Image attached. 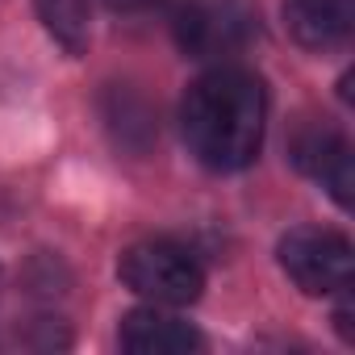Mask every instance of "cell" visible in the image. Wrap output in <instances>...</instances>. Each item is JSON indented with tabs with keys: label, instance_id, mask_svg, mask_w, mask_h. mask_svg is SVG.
Listing matches in <instances>:
<instances>
[{
	"label": "cell",
	"instance_id": "6da1fadb",
	"mask_svg": "<svg viewBox=\"0 0 355 355\" xmlns=\"http://www.w3.org/2000/svg\"><path fill=\"white\" fill-rule=\"evenodd\" d=\"M180 125L189 150L209 171H243L263 150L268 88L247 67H214L189 84Z\"/></svg>",
	"mask_w": 355,
	"mask_h": 355
},
{
	"label": "cell",
	"instance_id": "7a4b0ae2",
	"mask_svg": "<svg viewBox=\"0 0 355 355\" xmlns=\"http://www.w3.org/2000/svg\"><path fill=\"white\" fill-rule=\"evenodd\" d=\"M117 276L130 293H138L142 301L150 305H193L201 293H205V272L201 263L193 259V251L175 247V243H134L121 263H117Z\"/></svg>",
	"mask_w": 355,
	"mask_h": 355
},
{
	"label": "cell",
	"instance_id": "3957f363",
	"mask_svg": "<svg viewBox=\"0 0 355 355\" xmlns=\"http://www.w3.org/2000/svg\"><path fill=\"white\" fill-rule=\"evenodd\" d=\"M171 30L189 59H230L255 38V9L247 0H180Z\"/></svg>",
	"mask_w": 355,
	"mask_h": 355
},
{
	"label": "cell",
	"instance_id": "277c9868",
	"mask_svg": "<svg viewBox=\"0 0 355 355\" xmlns=\"http://www.w3.org/2000/svg\"><path fill=\"white\" fill-rule=\"evenodd\" d=\"M280 268L288 272V280L309 293V297H330V293H347L351 288V243L338 230H322V226H297L280 239L276 247Z\"/></svg>",
	"mask_w": 355,
	"mask_h": 355
},
{
	"label": "cell",
	"instance_id": "5b68a950",
	"mask_svg": "<svg viewBox=\"0 0 355 355\" xmlns=\"http://www.w3.org/2000/svg\"><path fill=\"white\" fill-rule=\"evenodd\" d=\"M121 347L134 355H189V351H201L205 338H201V330H193L175 313L146 305V309H134L121 318Z\"/></svg>",
	"mask_w": 355,
	"mask_h": 355
},
{
	"label": "cell",
	"instance_id": "8992f818",
	"mask_svg": "<svg viewBox=\"0 0 355 355\" xmlns=\"http://www.w3.org/2000/svg\"><path fill=\"white\" fill-rule=\"evenodd\" d=\"M293 163L305 175L322 180L343 209H351V180H355L351 175V146L334 130H305L293 142Z\"/></svg>",
	"mask_w": 355,
	"mask_h": 355
},
{
	"label": "cell",
	"instance_id": "52a82bcc",
	"mask_svg": "<svg viewBox=\"0 0 355 355\" xmlns=\"http://www.w3.org/2000/svg\"><path fill=\"white\" fill-rule=\"evenodd\" d=\"M284 17L305 51H330L351 34L355 0H284Z\"/></svg>",
	"mask_w": 355,
	"mask_h": 355
},
{
	"label": "cell",
	"instance_id": "ba28073f",
	"mask_svg": "<svg viewBox=\"0 0 355 355\" xmlns=\"http://www.w3.org/2000/svg\"><path fill=\"white\" fill-rule=\"evenodd\" d=\"M34 5H38L46 34L63 51H71V55L88 51V0H34Z\"/></svg>",
	"mask_w": 355,
	"mask_h": 355
},
{
	"label": "cell",
	"instance_id": "9c48e42d",
	"mask_svg": "<svg viewBox=\"0 0 355 355\" xmlns=\"http://www.w3.org/2000/svg\"><path fill=\"white\" fill-rule=\"evenodd\" d=\"M105 5L113 13H146L150 5H159V0H105Z\"/></svg>",
	"mask_w": 355,
	"mask_h": 355
}]
</instances>
